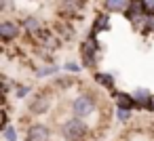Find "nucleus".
<instances>
[{"label": "nucleus", "mask_w": 154, "mask_h": 141, "mask_svg": "<svg viewBox=\"0 0 154 141\" xmlns=\"http://www.w3.org/2000/svg\"><path fill=\"white\" fill-rule=\"evenodd\" d=\"M61 135H63L66 139H70V141H80V139L87 135V124H85L82 120H78V118L68 120V122H63V126H61Z\"/></svg>", "instance_id": "obj_1"}, {"label": "nucleus", "mask_w": 154, "mask_h": 141, "mask_svg": "<svg viewBox=\"0 0 154 141\" xmlns=\"http://www.w3.org/2000/svg\"><path fill=\"white\" fill-rule=\"evenodd\" d=\"M0 36L2 38H15V36H19V28L15 23L5 21V23H0Z\"/></svg>", "instance_id": "obj_5"}, {"label": "nucleus", "mask_w": 154, "mask_h": 141, "mask_svg": "<svg viewBox=\"0 0 154 141\" xmlns=\"http://www.w3.org/2000/svg\"><path fill=\"white\" fill-rule=\"evenodd\" d=\"M49 107H51V97H49V95H38V97L34 99V103L30 105V110H32L34 114H45Z\"/></svg>", "instance_id": "obj_3"}, {"label": "nucleus", "mask_w": 154, "mask_h": 141, "mask_svg": "<svg viewBox=\"0 0 154 141\" xmlns=\"http://www.w3.org/2000/svg\"><path fill=\"white\" fill-rule=\"evenodd\" d=\"M49 139V128L42 124H36L28 130V141H47Z\"/></svg>", "instance_id": "obj_4"}, {"label": "nucleus", "mask_w": 154, "mask_h": 141, "mask_svg": "<svg viewBox=\"0 0 154 141\" xmlns=\"http://www.w3.org/2000/svg\"><path fill=\"white\" fill-rule=\"evenodd\" d=\"M28 91H30L28 86H23V88H19V91H17V97H23V95H28Z\"/></svg>", "instance_id": "obj_16"}, {"label": "nucleus", "mask_w": 154, "mask_h": 141, "mask_svg": "<svg viewBox=\"0 0 154 141\" xmlns=\"http://www.w3.org/2000/svg\"><path fill=\"white\" fill-rule=\"evenodd\" d=\"M26 28H28L30 32H34V30H38V21H36V19H28V21H26Z\"/></svg>", "instance_id": "obj_10"}, {"label": "nucleus", "mask_w": 154, "mask_h": 141, "mask_svg": "<svg viewBox=\"0 0 154 141\" xmlns=\"http://www.w3.org/2000/svg\"><path fill=\"white\" fill-rule=\"evenodd\" d=\"M143 7L148 11H154V0H143Z\"/></svg>", "instance_id": "obj_14"}, {"label": "nucleus", "mask_w": 154, "mask_h": 141, "mask_svg": "<svg viewBox=\"0 0 154 141\" xmlns=\"http://www.w3.org/2000/svg\"><path fill=\"white\" fill-rule=\"evenodd\" d=\"M74 114L78 116V118H82V116H89L93 110H95V101L89 97V95H80L76 101H74Z\"/></svg>", "instance_id": "obj_2"}, {"label": "nucleus", "mask_w": 154, "mask_h": 141, "mask_svg": "<svg viewBox=\"0 0 154 141\" xmlns=\"http://www.w3.org/2000/svg\"><path fill=\"white\" fill-rule=\"evenodd\" d=\"M55 72H57V68L53 65V68H45V70H40L38 76H47V74H55Z\"/></svg>", "instance_id": "obj_13"}, {"label": "nucleus", "mask_w": 154, "mask_h": 141, "mask_svg": "<svg viewBox=\"0 0 154 141\" xmlns=\"http://www.w3.org/2000/svg\"><path fill=\"white\" fill-rule=\"evenodd\" d=\"M97 28H108V17H106V15L97 17Z\"/></svg>", "instance_id": "obj_12"}, {"label": "nucleus", "mask_w": 154, "mask_h": 141, "mask_svg": "<svg viewBox=\"0 0 154 141\" xmlns=\"http://www.w3.org/2000/svg\"><path fill=\"white\" fill-rule=\"evenodd\" d=\"M5 137H7V141H17L15 128H13V126H7V128H5Z\"/></svg>", "instance_id": "obj_9"}, {"label": "nucleus", "mask_w": 154, "mask_h": 141, "mask_svg": "<svg viewBox=\"0 0 154 141\" xmlns=\"http://www.w3.org/2000/svg\"><path fill=\"white\" fill-rule=\"evenodd\" d=\"M118 120H122V122L129 120V112H127L125 107H118Z\"/></svg>", "instance_id": "obj_11"}, {"label": "nucleus", "mask_w": 154, "mask_h": 141, "mask_svg": "<svg viewBox=\"0 0 154 141\" xmlns=\"http://www.w3.org/2000/svg\"><path fill=\"white\" fill-rule=\"evenodd\" d=\"M66 70H68V72H78V65H76V63H68Z\"/></svg>", "instance_id": "obj_15"}, {"label": "nucleus", "mask_w": 154, "mask_h": 141, "mask_svg": "<svg viewBox=\"0 0 154 141\" xmlns=\"http://www.w3.org/2000/svg\"><path fill=\"white\" fill-rule=\"evenodd\" d=\"M95 80H97L99 84H106V86H114V80H112V76H108V74H97V76H95Z\"/></svg>", "instance_id": "obj_8"}, {"label": "nucleus", "mask_w": 154, "mask_h": 141, "mask_svg": "<svg viewBox=\"0 0 154 141\" xmlns=\"http://www.w3.org/2000/svg\"><path fill=\"white\" fill-rule=\"evenodd\" d=\"M116 101H118V107H131L135 103V99L129 97V95H125V93H118L116 95Z\"/></svg>", "instance_id": "obj_7"}, {"label": "nucleus", "mask_w": 154, "mask_h": 141, "mask_svg": "<svg viewBox=\"0 0 154 141\" xmlns=\"http://www.w3.org/2000/svg\"><path fill=\"white\" fill-rule=\"evenodd\" d=\"M129 7V0H106V9L108 11H125Z\"/></svg>", "instance_id": "obj_6"}]
</instances>
